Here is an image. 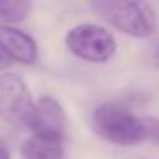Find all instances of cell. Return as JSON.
<instances>
[{"label": "cell", "instance_id": "9", "mask_svg": "<svg viewBox=\"0 0 159 159\" xmlns=\"http://www.w3.org/2000/svg\"><path fill=\"white\" fill-rule=\"evenodd\" d=\"M11 63V58H9L7 55H5V52H4V48L0 46V69H5V67Z\"/></svg>", "mask_w": 159, "mask_h": 159}, {"label": "cell", "instance_id": "4", "mask_svg": "<svg viewBox=\"0 0 159 159\" xmlns=\"http://www.w3.org/2000/svg\"><path fill=\"white\" fill-rule=\"evenodd\" d=\"M36 103L24 79L14 72L0 75V118L14 127H31Z\"/></svg>", "mask_w": 159, "mask_h": 159}, {"label": "cell", "instance_id": "10", "mask_svg": "<svg viewBox=\"0 0 159 159\" xmlns=\"http://www.w3.org/2000/svg\"><path fill=\"white\" fill-rule=\"evenodd\" d=\"M0 159H11V154H9V151L5 149V145L0 142Z\"/></svg>", "mask_w": 159, "mask_h": 159}, {"label": "cell", "instance_id": "8", "mask_svg": "<svg viewBox=\"0 0 159 159\" xmlns=\"http://www.w3.org/2000/svg\"><path fill=\"white\" fill-rule=\"evenodd\" d=\"M147 127H149V134L151 137H154L156 140L159 142V120L157 118H152V116H147Z\"/></svg>", "mask_w": 159, "mask_h": 159}, {"label": "cell", "instance_id": "5", "mask_svg": "<svg viewBox=\"0 0 159 159\" xmlns=\"http://www.w3.org/2000/svg\"><path fill=\"white\" fill-rule=\"evenodd\" d=\"M65 123V111L53 96H41L36 101L34 115H33V121L29 127L34 137L63 142Z\"/></svg>", "mask_w": 159, "mask_h": 159}, {"label": "cell", "instance_id": "2", "mask_svg": "<svg viewBox=\"0 0 159 159\" xmlns=\"http://www.w3.org/2000/svg\"><path fill=\"white\" fill-rule=\"evenodd\" d=\"M91 7L110 26L134 38H149L156 31V14L145 2L99 0Z\"/></svg>", "mask_w": 159, "mask_h": 159}, {"label": "cell", "instance_id": "6", "mask_svg": "<svg viewBox=\"0 0 159 159\" xmlns=\"http://www.w3.org/2000/svg\"><path fill=\"white\" fill-rule=\"evenodd\" d=\"M0 46L11 60L21 63H33L38 58L36 41L28 34L12 26H0Z\"/></svg>", "mask_w": 159, "mask_h": 159}, {"label": "cell", "instance_id": "1", "mask_svg": "<svg viewBox=\"0 0 159 159\" xmlns=\"http://www.w3.org/2000/svg\"><path fill=\"white\" fill-rule=\"evenodd\" d=\"M93 127L99 137L116 145H137L151 137L147 120L118 103L99 104L93 115Z\"/></svg>", "mask_w": 159, "mask_h": 159}, {"label": "cell", "instance_id": "12", "mask_svg": "<svg viewBox=\"0 0 159 159\" xmlns=\"http://www.w3.org/2000/svg\"><path fill=\"white\" fill-rule=\"evenodd\" d=\"M24 159H65V156H62V157H24Z\"/></svg>", "mask_w": 159, "mask_h": 159}, {"label": "cell", "instance_id": "11", "mask_svg": "<svg viewBox=\"0 0 159 159\" xmlns=\"http://www.w3.org/2000/svg\"><path fill=\"white\" fill-rule=\"evenodd\" d=\"M154 63L159 67V48L156 50V53H154Z\"/></svg>", "mask_w": 159, "mask_h": 159}, {"label": "cell", "instance_id": "3", "mask_svg": "<svg viewBox=\"0 0 159 159\" xmlns=\"http://www.w3.org/2000/svg\"><path fill=\"white\" fill-rule=\"evenodd\" d=\"M65 46L70 53L91 63H104L115 55L116 41L110 29L99 24H77L67 33Z\"/></svg>", "mask_w": 159, "mask_h": 159}, {"label": "cell", "instance_id": "7", "mask_svg": "<svg viewBox=\"0 0 159 159\" xmlns=\"http://www.w3.org/2000/svg\"><path fill=\"white\" fill-rule=\"evenodd\" d=\"M33 4L28 0H0V21L17 24L28 17Z\"/></svg>", "mask_w": 159, "mask_h": 159}]
</instances>
